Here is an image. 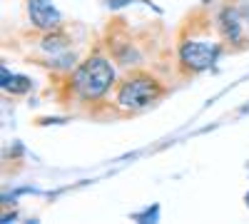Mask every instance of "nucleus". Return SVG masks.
Returning <instances> with one entry per match:
<instances>
[{"mask_svg":"<svg viewBox=\"0 0 249 224\" xmlns=\"http://www.w3.org/2000/svg\"><path fill=\"white\" fill-rule=\"evenodd\" d=\"M219 33L227 43H242L244 35H242V20L234 10L227 8L222 15H219Z\"/></svg>","mask_w":249,"mask_h":224,"instance_id":"5","label":"nucleus"},{"mask_svg":"<svg viewBox=\"0 0 249 224\" xmlns=\"http://www.w3.org/2000/svg\"><path fill=\"white\" fill-rule=\"evenodd\" d=\"M110 87H115V70L100 55L88 57L70 75V92L77 95L80 100H85V103L102 100L110 92Z\"/></svg>","mask_w":249,"mask_h":224,"instance_id":"2","label":"nucleus"},{"mask_svg":"<svg viewBox=\"0 0 249 224\" xmlns=\"http://www.w3.org/2000/svg\"><path fill=\"white\" fill-rule=\"evenodd\" d=\"M3 90H8L10 95H25L30 90V80L28 77H8V70H3Z\"/></svg>","mask_w":249,"mask_h":224,"instance_id":"6","label":"nucleus"},{"mask_svg":"<svg viewBox=\"0 0 249 224\" xmlns=\"http://www.w3.org/2000/svg\"><path fill=\"white\" fill-rule=\"evenodd\" d=\"M164 95H167V87H164L160 77L144 72V70H132L127 77L117 83L115 103L127 112H142V110L157 105Z\"/></svg>","mask_w":249,"mask_h":224,"instance_id":"1","label":"nucleus"},{"mask_svg":"<svg viewBox=\"0 0 249 224\" xmlns=\"http://www.w3.org/2000/svg\"><path fill=\"white\" fill-rule=\"evenodd\" d=\"M179 68L184 75H197L210 70L217 57H219V45L217 43H204V40H184L179 45Z\"/></svg>","mask_w":249,"mask_h":224,"instance_id":"3","label":"nucleus"},{"mask_svg":"<svg viewBox=\"0 0 249 224\" xmlns=\"http://www.w3.org/2000/svg\"><path fill=\"white\" fill-rule=\"evenodd\" d=\"M28 15L30 23L43 33H55L62 28V15L53 0H28Z\"/></svg>","mask_w":249,"mask_h":224,"instance_id":"4","label":"nucleus"}]
</instances>
